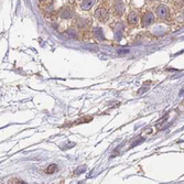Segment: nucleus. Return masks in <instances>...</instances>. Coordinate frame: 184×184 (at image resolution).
Wrapping results in <instances>:
<instances>
[{"instance_id":"7ed1b4c3","label":"nucleus","mask_w":184,"mask_h":184,"mask_svg":"<svg viewBox=\"0 0 184 184\" xmlns=\"http://www.w3.org/2000/svg\"><path fill=\"white\" fill-rule=\"evenodd\" d=\"M154 22V14L152 12H146L141 18L142 26H149Z\"/></svg>"},{"instance_id":"4468645a","label":"nucleus","mask_w":184,"mask_h":184,"mask_svg":"<svg viewBox=\"0 0 184 184\" xmlns=\"http://www.w3.org/2000/svg\"><path fill=\"white\" fill-rule=\"evenodd\" d=\"M39 1H40V2H44L45 0H39Z\"/></svg>"},{"instance_id":"39448f33","label":"nucleus","mask_w":184,"mask_h":184,"mask_svg":"<svg viewBox=\"0 0 184 184\" xmlns=\"http://www.w3.org/2000/svg\"><path fill=\"white\" fill-rule=\"evenodd\" d=\"M139 20H140V18H139V14H138V12H136V11H131V12L129 13L128 22L130 24H132V26H136V24H138Z\"/></svg>"},{"instance_id":"f03ea898","label":"nucleus","mask_w":184,"mask_h":184,"mask_svg":"<svg viewBox=\"0 0 184 184\" xmlns=\"http://www.w3.org/2000/svg\"><path fill=\"white\" fill-rule=\"evenodd\" d=\"M95 18L100 22H106L109 18V13L105 8H98L95 11Z\"/></svg>"},{"instance_id":"20e7f679","label":"nucleus","mask_w":184,"mask_h":184,"mask_svg":"<svg viewBox=\"0 0 184 184\" xmlns=\"http://www.w3.org/2000/svg\"><path fill=\"white\" fill-rule=\"evenodd\" d=\"M114 12L116 16H122L125 12V3L121 0H116L114 3Z\"/></svg>"},{"instance_id":"0eeeda50","label":"nucleus","mask_w":184,"mask_h":184,"mask_svg":"<svg viewBox=\"0 0 184 184\" xmlns=\"http://www.w3.org/2000/svg\"><path fill=\"white\" fill-rule=\"evenodd\" d=\"M114 29H115V37L117 40H119L122 35V31H124V26H122V22H116L115 26H114Z\"/></svg>"},{"instance_id":"f257e3e1","label":"nucleus","mask_w":184,"mask_h":184,"mask_svg":"<svg viewBox=\"0 0 184 184\" xmlns=\"http://www.w3.org/2000/svg\"><path fill=\"white\" fill-rule=\"evenodd\" d=\"M155 13H157V17L161 20H166V19L169 18L170 16V10L166 6L164 5H160L157 7V10H155Z\"/></svg>"},{"instance_id":"9b49d317","label":"nucleus","mask_w":184,"mask_h":184,"mask_svg":"<svg viewBox=\"0 0 184 184\" xmlns=\"http://www.w3.org/2000/svg\"><path fill=\"white\" fill-rule=\"evenodd\" d=\"M76 23H77V26H78L79 29H82V30H84V29H86V28H87V21L85 20V19L78 18V19H77Z\"/></svg>"},{"instance_id":"f8f14e48","label":"nucleus","mask_w":184,"mask_h":184,"mask_svg":"<svg viewBox=\"0 0 184 184\" xmlns=\"http://www.w3.org/2000/svg\"><path fill=\"white\" fill-rule=\"evenodd\" d=\"M56 170H58V166H56V164H50V166L46 169V173L47 174H53Z\"/></svg>"},{"instance_id":"ddd939ff","label":"nucleus","mask_w":184,"mask_h":184,"mask_svg":"<svg viewBox=\"0 0 184 184\" xmlns=\"http://www.w3.org/2000/svg\"><path fill=\"white\" fill-rule=\"evenodd\" d=\"M9 183H24V182L21 181V180H10Z\"/></svg>"},{"instance_id":"9d476101","label":"nucleus","mask_w":184,"mask_h":184,"mask_svg":"<svg viewBox=\"0 0 184 184\" xmlns=\"http://www.w3.org/2000/svg\"><path fill=\"white\" fill-rule=\"evenodd\" d=\"M94 35L97 38L98 40L104 39V31L102 28H95L94 29Z\"/></svg>"},{"instance_id":"423d86ee","label":"nucleus","mask_w":184,"mask_h":184,"mask_svg":"<svg viewBox=\"0 0 184 184\" xmlns=\"http://www.w3.org/2000/svg\"><path fill=\"white\" fill-rule=\"evenodd\" d=\"M60 17L62 19H71L73 17V12L69 7H63L60 10Z\"/></svg>"},{"instance_id":"6e6552de","label":"nucleus","mask_w":184,"mask_h":184,"mask_svg":"<svg viewBox=\"0 0 184 184\" xmlns=\"http://www.w3.org/2000/svg\"><path fill=\"white\" fill-rule=\"evenodd\" d=\"M95 2H96V0H83L81 3V8L85 11H88L93 8Z\"/></svg>"},{"instance_id":"1a4fd4ad","label":"nucleus","mask_w":184,"mask_h":184,"mask_svg":"<svg viewBox=\"0 0 184 184\" xmlns=\"http://www.w3.org/2000/svg\"><path fill=\"white\" fill-rule=\"evenodd\" d=\"M65 37L70 38V39H77V37H78V34H77V31L75 29H67L65 31Z\"/></svg>"}]
</instances>
